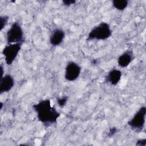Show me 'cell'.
I'll list each match as a JSON object with an SVG mask.
<instances>
[{
  "instance_id": "7a4b0ae2",
  "label": "cell",
  "mask_w": 146,
  "mask_h": 146,
  "mask_svg": "<svg viewBox=\"0 0 146 146\" xmlns=\"http://www.w3.org/2000/svg\"><path fill=\"white\" fill-rule=\"evenodd\" d=\"M112 34V30L110 25L106 22H102L90 31L86 40L87 41L104 40L110 38Z\"/></svg>"
},
{
  "instance_id": "52a82bcc",
  "label": "cell",
  "mask_w": 146,
  "mask_h": 146,
  "mask_svg": "<svg viewBox=\"0 0 146 146\" xmlns=\"http://www.w3.org/2000/svg\"><path fill=\"white\" fill-rule=\"evenodd\" d=\"M65 32L60 28L55 29L51 33L49 38V42L52 46H59L64 40L65 38Z\"/></svg>"
},
{
  "instance_id": "30bf717a",
  "label": "cell",
  "mask_w": 146,
  "mask_h": 146,
  "mask_svg": "<svg viewBox=\"0 0 146 146\" xmlns=\"http://www.w3.org/2000/svg\"><path fill=\"white\" fill-rule=\"evenodd\" d=\"M121 76L122 73L120 70L113 68L105 76V83H109L112 86H116L120 81Z\"/></svg>"
},
{
  "instance_id": "ba28073f",
  "label": "cell",
  "mask_w": 146,
  "mask_h": 146,
  "mask_svg": "<svg viewBox=\"0 0 146 146\" xmlns=\"http://www.w3.org/2000/svg\"><path fill=\"white\" fill-rule=\"evenodd\" d=\"M15 82L10 74H5L1 78L0 93H6L10 91L14 86Z\"/></svg>"
},
{
  "instance_id": "2e32d148",
  "label": "cell",
  "mask_w": 146,
  "mask_h": 146,
  "mask_svg": "<svg viewBox=\"0 0 146 146\" xmlns=\"http://www.w3.org/2000/svg\"><path fill=\"white\" fill-rule=\"evenodd\" d=\"M145 145H146L145 139H141L138 140L136 144V145H138V146H145Z\"/></svg>"
},
{
  "instance_id": "7c38bea8",
  "label": "cell",
  "mask_w": 146,
  "mask_h": 146,
  "mask_svg": "<svg viewBox=\"0 0 146 146\" xmlns=\"http://www.w3.org/2000/svg\"><path fill=\"white\" fill-rule=\"evenodd\" d=\"M9 17L7 15H1L0 17V31H1L8 23Z\"/></svg>"
},
{
  "instance_id": "277c9868",
  "label": "cell",
  "mask_w": 146,
  "mask_h": 146,
  "mask_svg": "<svg viewBox=\"0 0 146 146\" xmlns=\"http://www.w3.org/2000/svg\"><path fill=\"white\" fill-rule=\"evenodd\" d=\"M145 116L146 107L144 106L141 107L127 122L128 125L136 132H141L145 125Z\"/></svg>"
},
{
  "instance_id": "6da1fadb",
  "label": "cell",
  "mask_w": 146,
  "mask_h": 146,
  "mask_svg": "<svg viewBox=\"0 0 146 146\" xmlns=\"http://www.w3.org/2000/svg\"><path fill=\"white\" fill-rule=\"evenodd\" d=\"M32 108L36 113L38 120L46 127L56 123L58 119L60 116V113L54 107L51 106L49 99L40 100L33 105Z\"/></svg>"
},
{
  "instance_id": "4fadbf2b",
  "label": "cell",
  "mask_w": 146,
  "mask_h": 146,
  "mask_svg": "<svg viewBox=\"0 0 146 146\" xmlns=\"http://www.w3.org/2000/svg\"><path fill=\"white\" fill-rule=\"evenodd\" d=\"M68 99V96H63L61 98H58L56 99V102H57L58 105L61 108L64 107L66 106V104H67Z\"/></svg>"
},
{
  "instance_id": "5b68a950",
  "label": "cell",
  "mask_w": 146,
  "mask_h": 146,
  "mask_svg": "<svg viewBox=\"0 0 146 146\" xmlns=\"http://www.w3.org/2000/svg\"><path fill=\"white\" fill-rule=\"evenodd\" d=\"M23 43L7 44L4 47L2 54L5 58V61L7 65L11 66L17 57Z\"/></svg>"
},
{
  "instance_id": "5bb4252c",
  "label": "cell",
  "mask_w": 146,
  "mask_h": 146,
  "mask_svg": "<svg viewBox=\"0 0 146 146\" xmlns=\"http://www.w3.org/2000/svg\"><path fill=\"white\" fill-rule=\"evenodd\" d=\"M117 131V129L116 127H112L111 128H110V131L108 132V134H107V136L108 137H112Z\"/></svg>"
},
{
  "instance_id": "9c48e42d",
  "label": "cell",
  "mask_w": 146,
  "mask_h": 146,
  "mask_svg": "<svg viewBox=\"0 0 146 146\" xmlns=\"http://www.w3.org/2000/svg\"><path fill=\"white\" fill-rule=\"evenodd\" d=\"M135 58L132 50H127L122 53L117 58V64L120 67L125 68L128 67Z\"/></svg>"
},
{
  "instance_id": "3957f363",
  "label": "cell",
  "mask_w": 146,
  "mask_h": 146,
  "mask_svg": "<svg viewBox=\"0 0 146 146\" xmlns=\"http://www.w3.org/2000/svg\"><path fill=\"white\" fill-rule=\"evenodd\" d=\"M6 39L7 44L23 43L25 37L23 29L20 23L16 21L12 23L6 34Z\"/></svg>"
},
{
  "instance_id": "8992f818",
  "label": "cell",
  "mask_w": 146,
  "mask_h": 146,
  "mask_svg": "<svg viewBox=\"0 0 146 146\" xmlns=\"http://www.w3.org/2000/svg\"><path fill=\"white\" fill-rule=\"evenodd\" d=\"M82 68L77 63L70 61L67 63L64 71V78L69 82L76 80L80 76Z\"/></svg>"
},
{
  "instance_id": "8fae6325",
  "label": "cell",
  "mask_w": 146,
  "mask_h": 146,
  "mask_svg": "<svg viewBox=\"0 0 146 146\" xmlns=\"http://www.w3.org/2000/svg\"><path fill=\"white\" fill-rule=\"evenodd\" d=\"M112 4L113 7L116 10L123 11L127 7L128 1L127 0H113Z\"/></svg>"
},
{
  "instance_id": "9a60e30c",
  "label": "cell",
  "mask_w": 146,
  "mask_h": 146,
  "mask_svg": "<svg viewBox=\"0 0 146 146\" xmlns=\"http://www.w3.org/2000/svg\"><path fill=\"white\" fill-rule=\"evenodd\" d=\"M76 1L75 0H64L62 1L63 5L65 6H69L75 3Z\"/></svg>"
}]
</instances>
